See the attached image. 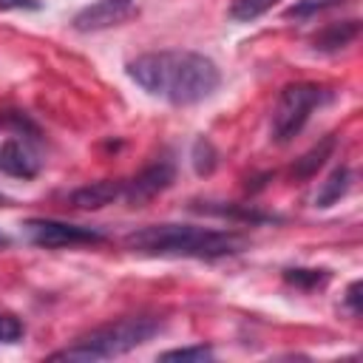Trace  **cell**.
I'll return each instance as SVG.
<instances>
[{
    "label": "cell",
    "instance_id": "1",
    "mask_svg": "<svg viewBox=\"0 0 363 363\" xmlns=\"http://www.w3.org/2000/svg\"><path fill=\"white\" fill-rule=\"evenodd\" d=\"M128 77L150 96L182 108L204 102L221 85V71L207 54L179 48L139 54L128 62Z\"/></svg>",
    "mask_w": 363,
    "mask_h": 363
},
{
    "label": "cell",
    "instance_id": "2",
    "mask_svg": "<svg viewBox=\"0 0 363 363\" xmlns=\"http://www.w3.org/2000/svg\"><path fill=\"white\" fill-rule=\"evenodd\" d=\"M125 247L153 258H224L247 247V238L235 230H207L196 224H150L125 235Z\"/></svg>",
    "mask_w": 363,
    "mask_h": 363
},
{
    "label": "cell",
    "instance_id": "3",
    "mask_svg": "<svg viewBox=\"0 0 363 363\" xmlns=\"http://www.w3.org/2000/svg\"><path fill=\"white\" fill-rule=\"evenodd\" d=\"M162 320L150 318V315H130V318H119L113 323L96 326L88 335L77 337L71 346L60 349L51 354V360H79V363H91V360H108V357H119L128 354L130 349L147 343L153 335H159Z\"/></svg>",
    "mask_w": 363,
    "mask_h": 363
},
{
    "label": "cell",
    "instance_id": "4",
    "mask_svg": "<svg viewBox=\"0 0 363 363\" xmlns=\"http://www.w3.org/2000/svg\"><path fill=\"white\" fill-rule=\"evenodd\" d=\"M329 99V91L318 82H292L278 94V102L272 108V122H269V133L272 142L286 145L292 142L303 125L309 122V113L323 105Z\"/></svg>",
    "mask_w": 363,
    "mask_h": 363
},
{
    "label": "cell",
    "instance_id": "5",
    "mask_svg": "<svg viewBox=\"0 0 363 363\" xmlns=\"http://www.w3.org/2000/svg\"><path fill=\"white\" fill-rule=\"evenodd\" d=\"M23 235L43 250H62V247H82V244H102L105 233L82 224H68L60 218H26Z\"/></svg>",
    "mask_w": 363,
    "mask_h": 363
},
{
    "label": "cell",
    "instance_id": "6",
    "mask_svg": "<svg viewBox=\"0 0 363 363\" xmlns=\"http://www.w3.org/2000/svg\"><path fill=\"white\" fill-rule=\"evenodd\" d=\"M136 14V0H94L91 6L79 9L71 20L74 31L91 34V31H105L113 26H122Z\"/></svg>",
    "mask_w": 363,
    "mask_h": 363
},
{
    "label": "cell",
    "instance_id": "7",
    "mask_svg": "<svg viewBox=\"0 0 363 363\" xmlns=\"http://www.w3.org/2000/svg\"><path fill=\"white\" fill-rule=\"evenodd\" d=\"M173 182H176V167H173V162L162 159V162H153V164H147L145 170H139L133 179H128L122 199H125L130 207H142V204H147L150 199H156L159 193H164Z\"/></svg>",
    "mask_w": 363,
    "mask_h": 363
},
{
    "label": "cell",
    "instance_id": "8",
    "mask_svg": "<svg viewBox=\"0 0 363 363\" xmlns=\"http://www.w3.org/2000/svg\"><path fill=\"white\" fill-rule=\"evenodd\" d=\"M0 170L11 179H34L40 173V162L26 142H20L17 136H9L0 145Z\"/></svg>",
    "mask_w": 363,
    "mask_h": 363
},
{
    "label": "cell",
    "instance_id": "9",
    "mask_svg": "<svg viewBox=\"0 0 363 363\" xmlns=\"http://www.w3.org/2000/svg\"><path fill=\"white\" fill-rule=\"evenodd\" d=\"M122 193H125L122 179H102V182H91V184L77 187L68 196V201L79 210H102V207L113 204L116 199H122Z\"/></svg>",
    "mask_w": 363,
    "mask_h": 363
},
{
    "label": "cell",
    "instance_id": "10",
    "mask_svg": "<svg viewBox=\"0 0 363 363\" xmlns=\"http://www.w3.org/2000/svg\"><path fill=\"white\" fill-rule=\"evenodd\" d=\"M193 213H207V216H218V218H233L241 224H269V221H281L272 213H264L252 204H224V201H193L190 204Z\"/></svg>",
    "mask_w": 363,
    "mask_h": 363
},
{
    "label": "cell",
    "instance_id": "11",
    "mask_svg": "<svg viewBox=\"0 0 363 363\" xmlns=\"http://www.w3.org/2000/svg\"><path fill=\"white\" fill-rule=\"evenodd\" d=\"M360 34V20H337V23H329L323 26L315 37H312V48L320 51V54H337L340 48L352 45Z\"/></svg>",
    "mask_w": 363,
    "mask_h": 363
},
{
    "label": "cell",
    "instance_id": "12",
    "mask_svg": "<svg viewBox=\"0 0 363 363\" xmlns=\"http://www.w3.org/2000/svg\"><path fill=\"white\" fill-rule=\"evenodd\" d=\"M332 150H335V136H323L301 159H295V164L289 167V179L292 182H306V179L318 176V170L332 159Z\"/></svg>",
    "mask_w": 363,
    "mask_h": 363
},
{
    "label": "cell",
    "instance_id": "13",
    "mask_svg": "<svg viewBox=\"0 0 363 363\" xmlns=\"http://www.w3.org/2000/svg\"><path fill=\"white\" fill-rule=\"evenodd\" d=\"M349 187H352V170L346 164L335 167L326 176V182H320V187L315 193V207H332V204H337L349 193Z\"/></svg>",
    "mask_w": 363,
    "mask_h": 363
},
{
    "label": "cell",
    "instance_id": "14",
    "mask_svg": "<svg viewBox=\"0 0 363 363\" xmlns=\"http://www.w3.org/2000/svg\"><path fill=\"white\" fill-rule=\"evenodd\" d=\"M329 269H318V267H289L284 269V281L301 292H312L329 284Z\"/></svg>",
    "mask_w": 363,
    "mask_h": 363
},
{
    "label": "cell",
    "instance_id": "15",
    "mask_svg": "<svg viewBox=\"0 0 363 363\" xmlns=\"http://www.w3.org/2000/svg\"><path fill=\"white\" fill-rule=\"evenodd\" d=\"M190 162H193V170H196L199 176H210V173L216 170V164H218V150H216V145H213L207 136H199V139L193 142Z\"/></svg>",
    "mask_w": 363,
    "mask_h": 363
},
{
    "label": "cell",
    "instance_id": "16",
    "mask_svg": "<svg viewBox=\"0 0 363 363\" xmlns=\"http://www.w3.org/2000/svg\"><path fill=\"white\" fill-rule=\"evenodd\" d=\"M343 3H346V0H295V3L284 11V17H286V20H309V17L320 14V11L335 9V6H343Z\"/></svg>",
    "mask_w": 363,
    "mask_h": 363
},
{
    "label": "cell",
    "instance_id": "17",
    "mask_svg": "<svg viewBox=\"0 0 363 363\" xmlns=\"http://www.w3.org/2000/svg\"><path fill=\"white\" fill-rule=\"evenodd\" d=\"M275 3H278V0H233L230 17H233L235 23H250V20L261 17V14H267Z\"/></svg>",
    "mask_w": 363,
    "mask_h": 363
},
{
    "label": "cell",
    "instance_id": "18",
    "mask_svg": "<svg viewBox=\"0 0 363 363\" xmlns=\"http://www.w3.org/2000/svg\"><path fill=\"white\" fill-rule=\"evenodd\" d=\"M216 352L207 343H196V346H182V349H167L159 354V360H190V363H204L213 360Z\"/></svg>",
    "mask_w": 363,
    "mask_h": 363
},
{
    "label": "cell",
    "instance_id": "19",
    "mask_svg": "<svg viewBox=\"0 0 363 363\" xmlns=\"http://www.w3.org/2000/svg\"><path fill=\"white\" fill-rule=\"evenodd\" d=\"M23 323L20 318L9 315V312H0V343H17L23 337Z\"/></svg>",
    "mask_w": 363,
    "mask_h": 363
},
{
    "label": "cell",
    "instance_id": "20",
    "mask_svg": "<svg viewBox=\"0 0 363 363\" xmlns=\"http://www.w3.org/2000/svg\"><path fill=\"white\" fill-rule=\"evenodd\" d=\"M363 281H352L349 284V289H346V298H343V303H346V309L357 318L360 312H363Z\"/></svg>",
    "mask_w": 363,
    "mask_h": 363
},
{
    "label": "cell",
    "instance_id": "21",
    "mask_svg": "<svg viewBox=\"0 0 363 363\" xmlns=\"http://www.w3.org/2000/svg\"><path fill=\"white\" fill-rule=\"evenodd\" d=\"M40 0H0V11H40Z\"/></svg>",
    "mask_w": 363,
    "mask_h": 363
},
{
    "label": "cell",
    "instance_id": "22",
    "mask_svg": "<svg viewBox=\"0 0 363 363\" xmlns=\"http://www.w3.org/2000/svg\"><path fill=\"white\" fill-rule=\"evenodd\" d=\"M9 244H11V241H9V235H3V233H0V250H6Z\"/></svg>",
    "mask_w": 363,
    "mask_h": 363
}]
</instances>
